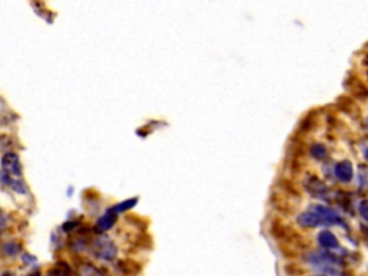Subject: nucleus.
<instances>
[{
  "mask_svg": "<svg viewBox=\"0 0 368 276\" xmlns=\"http://www.w3.org/2000/svg\"><path fill=\"white\" fill-rule=\"evenodd\" d=\"M91 249L92 253L98 259L105 260V262H112L118 254V249H116V244L114 243V240L105 234H100L92 240Z\"/></svg>",
  "mask_w": 368,
  "mask_h": 276,
  "instance_id": "1",
  "label": "nucleus"
},
{
  "mask_svg": "<svg viewBox=\"0 0 368 276\" xmlns=\"http://www.w3.org/2000/svg\"><path fill=\"white\" fill-rule=\"evenodd\" d=\"M0 166H2V170L4 174L10 176V177H20L22 176V166H20V160H19V156L14 154V152H6L2 161H0Z\"/></svg>",
  "mask_w": 368,
  "mask_h": 276,
  "instance_id": "2",
  "label": "nucleus"
},
{
  "mask_svg": "<svg viewBox=\"0 0 368 276\" xmlns=\"http://www.w3.org/2000/svg\"><path fill=\"white\" fill-rule=\"evenodd\" d=\"M352 174H354V170H352V166H351L350 161H341V162H338V164L335 166V176H336L341 182H344V183L351 182Z\"/></svg>",
  "mask_w": 368,
  "mask_h": 276,
  "instance_id": "3",
  "label": "nucleus"
},
{
  "mask_svg": "<svg viewBox=\"0 0 368 276\" xmlns=\"http://www.w3.org/2000/svg\"><path fill=\"white\" fill-rule=\"evenodd\" d=\"M314 213L318 214L321 218L322 222H328V223H334V224L341 223V218L334 212L332 208L322 206H314Z\"/></svg>",
  "mask_w": 368,
  "mask_h": 276,
  "instance_id": "4",
  "label": "nucleus"
},
{
  "mask_svg": "<svg viewBox=\"0 0 368 276\" xmlns=\"http://www.w3.org/2000/svg\"><path fill=\"white\" fill-rule=\"evenodd\" d=\"M115 222H116L115 214L106 212V214H104V216H101V218L96 220V223H95V230H96L98 233H104V232L111 229V228L115 224Z\"/></svg>",
  "mask_w": 368,
  "mask_h": 276,
  "instance_id": "5",
  "label": "nucleus"
},
{
  "mask_svg": "<svg viewBox=\"0 0 368 276\" xmlns=\"http://www.w3.org/2000/svg\"><path fill=\"white\" fill-rule=\"evenodd\" d=\"M2 182L6 184L8 187H10L14 193L24 194V193L28 192V188H26V186H24L23 182L18 180V178H14V177H10V176H8V174H4V172L2 174Z\"/></svg>",
  "mask_w": 368,
  "mask_h": 276,
  "instance_id": "6",
  "label": "nucleus"
},
{
  "mask_svg": "<svg viewBox=\"0 0 368 276\" xmlns=\"http://www.w3.org/2000/svg\"><path fill=\"white\" fill-rule=\"evenodd\" d=\"M322 220L318 214L315 213H310V212H306V213H302L298 216V224L302 226V228H315L321 223Z\"/></svg>",
  "mask_w": 368,
  "mask_h": 276,
  "instance_id": "7",
  "label": "nucleus"
},
{
  "mask_svg": "<svg viewBox=\"0 0 368 276\" xmlns=\"http://www.w3.org/2000/svg\"><path fill=\"white\" fill-rule=\"evenodd\" d=\"M318 240L321 243V246L326 248V249H332V248H336V246H338L336 238L334 236L331 232H328V230H324V232H321V233L318 234Z\"/></svg>",
  "mask_w": 368,
  "mask_h": 276,
  "instance_id": "8",
  "label": "nucleus"
},
{
  "mask_svg": "<svg viewBox=\"0 0 368 276\" xmlns=\"http://www.w3.org/2000/svg\"><path fill=\"white\" fill-rule=\"evenodd\" d=\"M138 203V197H134V198H128L126 202H122V203H118V204H115L112 208H110L108 210V213H121V212H126V210H130V208H132V207L136 206Z\"/></svg>",
  "mask_w": 368,
  "mask_h": 276,
  "instance_id": "9",
  "label": "nucleus"
},
{
  "mask_svg": "<svg viewBox=\"0 0 368 276\" xmlns=\"http://www.w3.org/2000/svg\"><path fill=\"white\" fill-rule=\"evenodd\" d=\"M306 187H308V190H310L312 194H316V197H322V193H325L326 192V187H325V184L321 183L318 178H315V177H312L310 178V183L306 184Z\"/></svg>",
  "mask_w": 368,
  "mask_h": 276,
  "instance_id": "10",
  "label": "nucleus"
},
{
  "mask_svg": "<svg viewBox=\"0 0 368 276\" xmlns=\"http://www.w3.org/2000/svg\"><path fill=\"white\" fill-rule=\"evenodd\" d=\"M78 276H104L101 270H98L95 266L92 264H82L80 266V270H78Z\"/></svg>",
  "mask_w": 368,
  "mask_h": 276,
  "instance_id": "11",
  "label": "nucleus"
},
{
  "mask_svg": "<svg viewBox=\"0 0 368 276\" xmlns=\"http://www.w3.org/2000/svg\"><path fill=\"white\" fill-rule=\"evenodd\" d=\"M19 250H20V246H19L16 242H9V243L3 244V252L6 253V254H9V256H14V254H18Z\"/></svg>",
  "mask_w": 368,
  "mask_h": 276,
  "instance_id": "12",
  "label": "nucleus"
},
{
  "mask_svg": "<svg viewBox=\"0 0 368 276\" xmlns=\"http://www.w3.org/2000/svg\"><path fill=\"white\" fill-rule=\"evenodd\" d=\"M310 154L315 157V158H324L325 156H326V150L325 147L322 146V144H314L312 147H310Z\"/></svg>",
  "mask_w": 368,
  "mask_h": 276,
  "instance_id": "13",
  "label": "nucleus"
},
{
  "mask_svg": "<svg viewBox=\"0 0 368 276\" xmlns=\"http://www.w3.org/2000/svg\"><path fill=\"white\" fill-rule=\"evenodd\" d=\"M360 213L368 222V200H364L360 203Z\"/></svg>",
  "mask_w": 368,
  "mask_h": 276,
  "instance_id": "14",
  "label": "nucleus"
},
{
  "mask_svg": "<svg viewBox=\"0 0 368 276\" xmlns=\"http://www.w3.org/2000/svg\"><path fill=\"white\" fill-rule=\"evenodd\" d=\"M6 222H8V218H6V214L0 210V233L3 232L4 229V226H6Z\"/></svg>",
  "mask_w": 368,
  "mask_h": 276,
  "instance_id": "15",
  "label": "nucleus"
},
{
  "mask_svg": "<svg viewBox=\"0 0 368 276\" xmlns=\"http://www.w3.org/2000/svg\"><path fill=\"white\" fill-rule=\"evenodd\" d=\"M50 275L52 276H68L66 272H64L62 269H54L52 272H50Z\"/></svg>",
  "mask_w": 368,
  "mask_h": 276,
  "instance_id": "16",
  "label": "nucleus"
},
{
  "mask_svg": "<svg viewBox=\"0 0 368 276\" xmlns=\"http://www.w3.org/2000/svg\"><path fill=\"white\" fill-rule=\"evenodd\" d=\"M28 276H40V272H39V270H34V272H32L30 275Z\"/></svg>",
  "mask_w": 368,
  "mask_h": 276,
  "instance_id": "17",
  "label": "nucleus"
}]
</instances>
